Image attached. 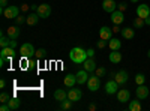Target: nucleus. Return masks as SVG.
Wrapping results in <instances>:
<instances>
[{
    "label": "nucleus",
    "mask_w": 150,
    "mask_h": 111,
    "mask_svg": "<svg viewBox=\"0 0 150 111\" xmlns=\"http://www.w3.org/2000/svg\"><path fill=\"white\" fill-rule=\"evenodd\" d=\"M108 45H110L111 50H120V48H122V42L117 38H111L110 42H108Z\"/></svg>",
    "instance_id": "a878e982"
},
{
    "label": "nucleus",
    "mask_w": 150,
    "mask_h": 111,
    "mask_svg": "<svg viewBox=\"0 0 150 111\" xmlns=\"http://www.w3.org/2000/svg\"><path fill=\"white\" fill-rule=\"evenodd\" d=\"M95 75H98V77H104V75H105V68H96Z\"/></svg>",
    "instance_id": "473e14b6"
},
{
    "label": "nucleus",
    "mask_w": 150,
    "mask_h": 111,
    "mask_svg": "<svg viewBox=\"0 0 150 111\" xmlns=\"http://www.w3.org/2000/svg\"><path fill=\"white\" fill-rule=\"evenodd\" d=\"M105 45H107V41H105V39L98 41V48H105Z\"/></svg>",
    "instance_id": "e433bc0d"
},
{
    "label": "nucleus",
    "mask_w": 150,
    "mask_h": 111,
    "mask_svg": "<svg viewBox=\"0 0 150 111\" xmlns=\"http://www.w3.org/2000/svg\"><path fill=\"white\" fill-rule=\"evenodd\" d=\"M117 99H119V102H122V104L129 102V101H131V92H129L128 89H120V90L117 92Z\"/></svg>",
    "instance_id": "6e6552de"
},
{
    "label": "nucleus",
    "mask_w": 150,
    "mask_h": 111,
    "mask_svg": "<svg viewBox=\"0 0 150 111\" xmlns=\"http://www.w3.org/2000/svg\"><path fill=\"white\" fill-rule=\"evenodd\" d=\"M111 21L114 23V24H120L125 21V15H123V12L122 11H119V9H116L114 12H111Z\"/></svg>",
    "instance_id": "ddd939ff"
},
{
    "label": "nucleus",
    "mask_w": 150,
    "mask_h": 111,
    "mask_svg": "<svg viewBox=\"0 0 150 111\" xmlns=\"http://www.w3.org/2000/svg\"><path fill=\"white\" fill-rule=\"evenodd\" d=\"M9 47H11V48H17V39H11Z\"/></svg>",
    "instance_id": "58836bf2"
},
{
    "label": "nucleus",
    "mask_w": 150,
    "mask_h": 111,
    "mask_svg": "<svg viewBox=\"0 0 150 111\" xmlns=\"http://www.w3.org/2000/svg\"><path fill=\"white\" fill-rule=\"evenodd\" d=\"M108 59H110L111 63L117 65V63H120V62H122V53H119V50H111Z\"/></svg>",
    "instance_id": "a211bd4d"
},
{
    "label": "nucleus",
    "mask_w": 150,
    "mask_h": 111,
    "mask_svg": "<svg viewBox=\"0 0 150 111\" xmlns=\"http://www.w3.org/2000/svg\"><path fill=\"white\" fill-rule=\"evenodd\" d=\"M54 99H56L57 102H62V101L68 99V92L63 90V89H57V90L54 92Z\"/></svg>",
    "instance_id": "412c9836"
},
{
    "label": "nucleus",
    "mask_w": 150,
    "mask_h": 111,
    "mask_svg": "<svg viewBox=\"0 0 150 111\" xmlns=\"http://www.w3.org/2000/svg\"><path fill=\"white\" fill-rule=\"evenodd\" d=\"M117 87H119L117 81L112 78V80L107 81V84H105V93L107 95H114V93H117Z\"/></svg>",
    "instance_id": "423d86ee"
},
{
    "label": "nucleus",
    "mask_w": 150,
    "mask_h": 111,
    "mask_svg": "<svg viewBox=\"0 0 150 111\" xmlns=\"http://www.w3.org/2000/svg\"><path fill=\"white\" fill-rule=\"evenodd\" d=\"M9 99H11V96H9L8 93H5V92H3L2 95H0V102H2V104H3V102H8Z\"/></svg>",
    "instance_id": "72a5a7b5"
},
{
    "label": "nucleus",
    "mask_w": 150,
    "mask_h": 111,
    "mask_svg": "<svg viewBox=\"0 0 150 111\" xmlns=\"http://www.w3.org/2000/svg\"><path fill=\"white\" fill-rule=\"evenodd\" d=\"M81 98H83V92L80 89H72L68 92V99H71L72 102H77V101H81Z\"/></svg>",
    "instance_id": "0eeeda50"
},
{
    "label": "nucleus",
    "mask_w": 150,
    "mask_h": 111,
    "mask_svg": "<svg viewBox=\"0 0 150 111\" xmlns=\"http://www.w3.org/2000/svg\"><path fill=\"white\" fill-rule=\"evenodd\" d=\"M6 104L9 105V108H11V110H18V108H20V105H21V101H20V99H17V98H11V99H9Z\"/></svg>",
    "instance_id": "b1692460"
},
{
    "label": "nucleus",
    "mask_w": 150,
    "mask_h": 111,
    "mask_svg": "<svg viewBox=\"0 0 150 111\" xmlns=\"http://www.w3.org/2000/svg\"><path fill=\"white\" fill-rule=\"evenodd\" d=\"M111 36H112V29H110V27H107V26L101 27V30H99V38L105 39V41H110Z\"/></svg>",
    "instance_id": "2eb2a0df"
},
{
    "label": "nucleus",
    "mask_w": 150,
    "mask_h": 111,
    "mask_svg": "<svg viewBox=\"0 0 150 111\" xmlns=\"http://www.w3.org/2000/svg\"><path fill=\"white\" fill-rule=\"evenodd\" d=\"M3 15L6 18H9V20H14V18H17L20 15V8L18 6H8L3 11Z\"/></svg>",
    "instance_id": "39448f33"
},
{
    "label": "nucleus",
    "mask_w": 150,
    "mask_h": 111,
    "mask_svg": "<svg viewBox=\"0 0 150 111\" xmlns=\"http://www.w3.org/2000/svg\"><path fill=\"white\" fill-rule=\"evenodd\" d=\"M83 66H84V69H86L87 72H95L96 68H98V66H96V62H95L93 57H87V59L84 60Z\"/></svg>",
    "instance_id": "9d476101"
},
{
    "label": "nucleus",
    "mask_w": 150,
    "mask_h": 111,
    "mask_svg": "<svg viewBox=\"0 0 150 111\" xmlns=\"http://www.w3.org/2000/svg\"><path fill=\"white\" fill-rule=\"evenodd\" d=\"M135 95H137V98H138L140 101L146 99V98L149 96V87H146L144 84H140L138 87H137V90H135Z\"/></svg>",
    "instance_id": "1a4fd4ad"
},
{
    "label": "nucleus",
    "mask_w": 150,
    "mask_h": 111,
    "mask_svg": "<svg viewBox=\"0 0 150 111\" xmlns=\"http://www.w3.org/2000/svg\"><path fill=\"white\" fill-rule=\"evenodd\" d=\"M5 8H8V0H0V11H2V14H3Z\"/></svg>",
    "instance_id": "c9c22d12"
},
{
    "label": "nucleus",
    "mask_w": 150,
    "mask_h": 111,
    "mask_svg": "<svg viewBox=\"0 0 150 111\" xmlns=\"http://www.w3.org/2000/svg\"><path fill=\"white\" fill-rule=\"evenodd\" d=\"M87 56H89V57H95V51L92 50V48H90V50H87Z\"/></svg>",
    "instance_id": "ea45409f"
},
{
    "label": "nucleus",
    "mask_w": 150,
    "mask_h": 111,
    "mask_svg": "<svg viewBox=\"0 0 150 111\" xmlns=\"http://www.w3.org/2000/svg\"><path fill=\"white\" fill-rule=\"evenodd\" d=\"M5 84H6V83H5V80H2V81H0V87L3 89V87H5Z\"/></svg>",
    "instance_id": "c03bdc74"
},
{
    "label": "nucleus",
    "mask_w": 150,
    "mask_h": 111,
    "mask_svg": "<svg viewBox=\"0 0 150 111\" xmlns=\"http://www.w3.org/2000/svg\"><path fill=\"white\" fill-rule=\"evenodd\" d=\"M122 36L125 39H132L134 36H135V32H134V29H131V27H125V29H122Z\"/></svg>",
    "instance_id": "5701e85b"
},
{
    "label": "nucleus",
    "mask_w": 150,
    "mask_h": 111,
    "mask_svg": "<svg viewBox=\"0 0 150 111\" xmlns=\"http://www.w3.org/2000/svg\"><path fill=\"white\" fill-rule=\"evenodd\" d=\"M89 57L87 56V50H83L80 47H75L69 51V59L74 62V63H84V60Z\"/></svg>",
    "instance_id": "f257e3e1"
},
{
    "label": "nucleus",
    "mask_w": 150,
    "mask_h": 111,
    "mask_svg": "<svg viewBox=\"0 0 150 111\" xmlns=\"http://www.w3.org/2000/svg\"><path fill=\"white\" fill-rule=\"evenodd\" d=\"M144 23L147 24V26H150V15H149L147 18H144Z\"/></svg>",
    "instance_id": "79ce46f5"
},
{
    "label": "nucleus",
    "mask_w": 150,
    "mask_h": 111,
    "mask_svg": "<svg viewBox=\"0 0 150 111\" xmlns=\"http://www.w3.org/2000/svg\"><path fill=\"white\" fill-rule=\"evenodd\" d=\"M144 81H146V77H144V74H137V75H135V83H137V86H140V84H144Z\"/></svg>",
    "instance_id": "c85d7f7f"
},
{
    "label": "nucleus",
    "mask_w": 150,
    "mask_h": 111,
    "mask_svg": "<svg viewBox=\"0 0 150 111\" xmlns=\"http://www.w3.org/2000/svg\"><path fill=\"white\" fill-rule=\"evenodd\" d=\"M39 15L36 14V12H32V14H29L27 15V20H26V23L29 24V26H35V24H38V21H39Z\"/></svg>",
    "instance_id": "4be33fe9"
},
{
    "label": "nucleus",
    "mask_w": 150,
    "mask_h": 111,
    "mask_svg": "<svg viewBox=\"0 0 150 111\" xmlns=\"http://www.w3.org/2000/svg\"><path fill=\"white\" fill-rule=\"evenodd\" d=\"M131 2H132V3H137V2H138V0H131Z\"/></svg>",
    "instance_id": "49530a36"
},
{
    "label": "nucleus",
    "mask_w": 150,
    "mask_h": 111,
    "mask_svg": "<svg viewBox=\"0 0 150 111\" xmlns=\"http://www.w3.org/2000/svg\"><path fill=\"white\" fill-rule=\"evenodd\" d=\"M89 110H90V111H95V110H96V105H93V104L89 105Z\"/></svg>",
    "instance_id": "37998d69"
},
{
    "label": "nucleus",
    "mask_w": 150,
    "mask_h": 111,
    "mask_svg": "<svg viewBox=\"0 0 150 111\" xmlns=\"http://www.w3.org/2000/svg\"><path fill=\"white\" fill-rule=\"evenodd\" d=\"M6 35L11 39H18L20 36V27L18 26H11L9 29H6Z\"/></svg>",
    "instance_id": "f3484780"
},
{
    "label": "nucleus",
    "mask_w": 150,
    "mask_h": 111,
    "mask_svg": "<svg viewBox=\"0 0 150 111\" xmlns=\"http://www.w3.org/2000/svg\"><path fill=\"white\" fill-rule=\"evenodd\" d=\"M0 56H5L8 59V62H11V59L15 56V48L5 47V48H2V51H0Z\"/></svg>",
    "instance_id": "6ab92c4d"
},
{
    "label": "nucleus",
    "mask_w": 150,
    "mask_h": 111,
    "mask_svg": "<svg viewBox=\"0 0 150 111\" xmlns=\"http://www.w3.org/2000/svg\"><path fill=\"white\" fill-rule=\"evenodd\" d=\"M129 111H141V102H140L138 98H137L135 101L129 102Z\"/></svg>",
    "instance_id": "393cba45"
},
{
    "label": "nucleus",
    "mask_w": 150,
    "mask_h": 111,
    "mask_svg": "<svg viewBox=\"0 0 150 111\" xmlns=\"http://www.w3.org/2000/svg\"><path fill=\"white\" fill-rule=\"evenodd\" d=\"M117 9L122 11V12H123V11H126V9H128V3H126V2H120V3H117Z\"/></svg>",
    "instance_id": "f704fd0d"
},
{
    "label": "nucleus",
    "mask_w": 150,
    "mask_h": 111,
    "mask_svg": "<svg viewBox=\"0 0 150 111\" xmlns=\"http://www.w3.org/2000/svg\"><path fill=\"white\" fill-rule=\"evenodd\" d=\"M144 18H141V17H137L135 20H134V27L135 29H141L143 26H144Z\"/></svg>",
    "instance_id": "cd10ccee"
},
{
    "label": "nucleus",
    "mask_w": 150,
    "mask_h": 111,
    "mask_svg": "<svg viewBox=\"0 0 150 111\" xmlns=\"http://www.w3.org/2000/svg\"><path fill=\"white\" fill-rule=\"evenodd\" d=\"M147 57H149V59H150V50H149V51H147Z\"/></svg>",
    "instance_id": "a18cd8bd"
},
{
    "label": "nucleus",
    "mask_w": 150,
    "mask_h": 111,
    "mask_svg": "<svg viewBox=\"0 0 150 111\" xmlns=\"http://www.w3.org/2000/svg\"><path fill=\"white\" fill-rule=\"evenodd\" d=\"M71 99H65V101H62L60 102V110H69L71 108Z\"/></svg>",
    "instance_id": "c756f323"
},
{
    "label": "nucleus",
    "mask_w": 150,
    "mask_h": 111,
    "mask_svg": "<svg viewBox=\"0 0 150 111\" xmlns=\"http://www.w3.org/2000/svg\"><path fill=\"white\" fill-rule=\"evenodd\" d=\"M45 54H47V51L44 50V48H38L36 53H35V56H36L38 59H44V57H45Z\"/></svg>",
    "instance_id": "7c9ffc66"
},
{
    "label": "nucleus",
    "mask_w": 150,
    "mask_h": 111,
    "mask_svg": "<svg viewBox=\"0 0 150 111\" xmlns=\"http://www.w3.org/2000/svg\"><path fill=\"white\" fill-rule=\"evenodd\" d=\"M36 14L39 15L41 18H48L51 15V6L47 5V3H42V5H38V9H36Z\"/></svg>",
    "instance_id": "20e7f679"
},
{
    "label": "nucleus",
    "mask_w": 150,
    "mask_h": 111,
    "mask_svg": "<svg viewBox=\"0 0 150 111\" xmlns=\"http://www.w3.org/2000/svg\"><path fill=\"white\" fill-rule=\"evenodd\" d=\"M29 9H30L29 5H23V6H21V11H29Z\"/></svg>",
    "instance_id": "a19ab883"
},
{
    "label": "nucleus",
    "mask_w": 150,
    "mask_h": 111,
    "mask_svg": "<svg viewBox=\"0 0 150 111\" xmlns=\"http://www.w3.org/2000/svg\"><path fill=\"white\" fill-rule=\"evenodd\" d=\"M87 87H89L90 92L99 90V87H101V77H98V75L89 77V80H87Z\"/></svg>",
    "instance_id": "7ed1b4c3"
},
{
    "label": "nucleus",
    "mask_w": 150,
    "mask_h": 111,
    "mask_svg": "<svg viewBox=\"0 0 150 111\" xmlns=\"http://www.w3.org/2000/svg\"><path fill=\"white\" fill-rule=\"evenodd\" d=\"M63 83H65V86L66 87H74L75 84H77V75H74V74H68V75L65 77V80H63Z\"/></svg>",
    "instance_id": "aec40b11"
},
{
    "label": "nucleus",
    "mask_w": 150,
    "mask_h": 111,
    "mask_svg": "<svg viewBox=\"0 0 150 111\" xmlns=\"http://www.w3.org/2000/svg\"><path fill=\"white\" fill-rule=\"evenodd\" d=\"M102 9L105 12H114L117 9V3H116V0H104L102 2Z\"/></svg>",
    "instance_id": "f8f14e48"
},
{
    "label": "nucleus",
    "mask_w": 150,
    "mask_h": 111,
    "mask_svg": "<svg viewBox=\"0 0 150 111\" xmlns=\"http://www.w3.org/2000/svg\"><path fill=\"white\" fill-rule=\"evenodd\" d=\"M11 38H9V36H5V33H2V38H0V47H2V48H5V47H9V41Z\"/></svg>",
    "instance_id": "bb28decb"
},
{
    "label": "nucleus",
    "mask_w": 150,
    "mask_h": 111,
    "mask_svg": "<svg viewBox=\"0 0 150 111\" xmlns=\"http://www.w3.org/2000/svg\"><path fill=\"white\" fill-rule=\"evenodd\" d=\"M149 15H150V8H149V5H138V8H137V17L147 18Z\"/></svg>",
    "instance_id": "4468645a"
},
{
    "label": "nucleus",
    "mask_w": 150,
    "mask_h": 111,
    "mask_svg": "<svg viewBox=\"0 0 150 111\" xmlns=\"http://www.w3.org/2000/svg\"><path fill=\"white\" fill-rule=\"evenodd\" d=\"M36 53V50L33 48V45L32 44H29V42H26V44H23L21 45V48H20V54H21V57L23 59H30V57H33V54Z\"/></svg>",
    "instance_id": "f03ea898"
},
{
    "label": "nucleus",
    "mask_w": 150,
    "mask_h": 111,
    "mask_svg": "<svg viewBox=\"0 0 150 111\" xmlns=\"http://www.w3.org/2000/svg\"><path fill=\"white\" fill-rule=\"evenodd\" d=\"M11 108H9V105L6 104V102H3L2 105H0V111H9Z\"/></svg>",
    "instance_id": "4c0bfd02"
},
{
    "label": "nucleus",
    "mask_w": 150,
    "mask_h": 111,
    "mask_svg": "<svg viewBox=\"0 0 150 111\" xmlns=\"http://www.w3.org/2000/svg\"><path fill=\"white\" fill-rule=\"evenodd\" d=\"M26 20H27V15H18L17 18H15V21H17V26H20V24H23V23H26Z\"/></svg>",
    "instance_id": "2f4dec72"
},
{
    "label": "nucleus",
    "mask_w": 150,
    "mask_h": 111,
    "mask_svg": "<svg viewBox=\"0 0 150 111\" xmlns=\"http://www.w3.org/2000/svg\"><path fill=\"white\" fill-rule=\"evenodd\" d=\"M75 75H77V83L78 84H84V83H87V80H89V72H87L86 69L78 71Z\"/></svg>",
    "instance_id": "dca6fc26"
},
{
    "label": "nucleus",
    "mask_w": 150,
    "mask_h": 111,
    "mask_svg": "<svg viewBox=\"0 0 150 111\" xmlns=\"http://www.w3.org/2000/svg\"><path fill=\"white\" fill-rule=\"evenodd\" d=\"M128 78H129V75H128V72H126V71H119V72L116 74V75H114V80L117 81V84H119V86L126 84Z\"/></svg>",
    "instance_id": "9b49d317"
}]
</instances>
